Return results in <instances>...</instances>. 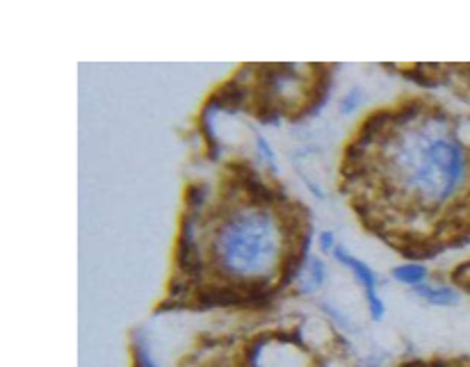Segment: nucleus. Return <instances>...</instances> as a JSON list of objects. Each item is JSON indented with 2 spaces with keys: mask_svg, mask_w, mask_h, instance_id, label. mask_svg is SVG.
Wrapping results in <instances>:
<instances>
[{
  "mask_svg": "<svg viewBox=\"0 0 470 367\" xmlns=\"http://www.w3.org/2000/svg\"><path fill=\"white\" fill-rule=\"evenodd\" d=\"M340 192L404 258L461 244L470 237V115L431 96L375 110L345 148Z\"/></svg>",
  "mask_w": 470,
  "mask_h": 367,
  "instance_id": "f257e3e1",
  "label": "nucleus"
},
{
  "mask_svg": "<svg viewBox=\"0 0 470 367\" xmlns=\"http://www.w3.org/2000/svg\"><path fill=\"white\" fill-rule=\"evenodd\" d=\"M454 281L461 283L466 290H470V262H468V265H464V267H459L457 272H454Z\"/></svg>",
  "mask_w": 470,
  "mask_h": 367,
  "instance_id": "7ed1b4c3",
  "label": "nucleus"
},
{
  "mask_svg": "<svg viewBox=\"0 0 470 367\" xmlns=\"http://www.w3.org/2000/svg\"><path fill=\"white\" fill-rule=\"evenodd\" d=\"M309 237L304 208L244 164L194 190L176 246L174 283L208 299H240L290 279Z\"/></svg>",
  "mask_w": 470,
  "mask_h": 367,
  "instance_id": "f03ea898",
  "label": "nucleus"
}]
</instances>
